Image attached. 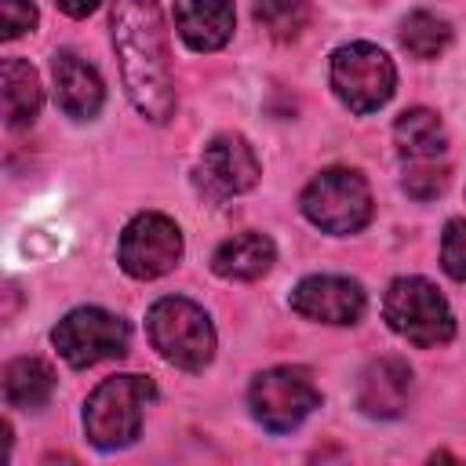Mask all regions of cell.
<instances>
[{
	"mask_svg": "<svg viewBox=\"0 0 466 466\" xmlns=\"http://www.w3.org/2000/svg\"><path fill=\"white\" fill-rule=\"evenodd\" d=\"M55 4H58V7H62L69 18H84V15H91V11H95L102 0H55Z\"/></svg>",
	"mask_w": 466,
	"mask_h": 466,
	"instance_id": "cb8c5ba5",
	"label": "cell"
},
{
	"mask_svg": "<svg viewBox=\"0 0 466 466\" xmlns=\"http://www.w3.org/2000/svg\"><path fill=\"white\" fill-rule=\"evenodd\" d=\"M116 258H120V269L135 280L164 277L182 258V233L167 215L142 211L124 226Z\"/></svg>",
	"mask_w": 466,
	"mask_h": 466,
	"instance_id": "9c48e42d",
	"label": "cell"
},
{
	"mask_svg": "<svg viewBox=\"0 0 466 466\" xmlns=\"http://www.w3.org/2000/svg\"><path fill=\"white\" fill-rule=\"evenodd\" d=\"M109 22L124 87L135 109L153 124H167L175 113V80L167 62V29L157 0H116Z\"/></svg>",
	"mask_w": 466,
	"mask_h": 466,
	"instance_id": "6da1fadb",
	"label": "cell"
},
{
	"mask_svg": "<svg viewBox=\"0 0 466 466\" xmlns=\"http://www.w3.org/2000/svg\"><path fill=\"white\" fill-rule=\"evenodd\" d=\"M255 22L273 40H295L313 22L309 0H255Z\"/></svg>",
	"mask_w": 466,
	"mask_h": 466,
	"instance_id": "d6986e66",
	"label": "cell"
},
{
	"mask_svg": "<svg viewBox=\"0 0 466 466\" xmlns=\"http://www.w3.org/2000/svg\"><path fill=\"white\" fill-rule=\"evenodd\" d=\"M411 397V368L400 357H379L364 368L357 404L371 419H397Z\"/></svg>",
	"mask_w": 466,
	"mask_h": 466,
	"instance_id": "7c38bea8",
	"label": "cell"
},
{
	"mask_svg": "<svg viewBox=\"0 0 466 466\" xmlns=\"http://www.w3.org/2000/svg\"><path fill=\"white\" fill-rule=\"evenodd\" d=\"M444 182H448V171L437 167V164H430V160H415V167L404 175V189H408L415 200L437 197V193L444 189Z\"/></svg>",
	"mask_w": 466,
	"mask_h": 466,
	"instance_id": "7402d4cb",
	"label": "cell"
},
{
	"mask_svg": "<svg viewBox=\"0 0 466 466\" xmlns=\"http://www.w3.org/2000/svg\"><path fill=\"white\" fill-rule=\"evenodd\" d=\"M317 404L320 390L302 368H269L248 390V408L269 433H291Z\"/></svg>",
	"mask_w": 466,
	"mask_h": 466,
	"instance_id": "52a82bcc",
	"label": "cell"
},
{
	"mask_svg": "<svg viewBox=\"0 0 466 466\" xmlns=\"http://www.w3.org/2000/svg\"><path fill=\"white\" fill-rule=\"evenodd\" d=\"M146 331L153 350L182 371H204V364L215 357V328L208 313L182 295L157 299L149 306Z\"/></svg>",
	"mask_w": 466,
	"mask_h": 466,
	"instance_id": "7a4b0ae2",
	"label": "cell"
},
{
	"mask_svg": "<svg viewBox=\"0 0 466 466\" xmlns=\"http://www.w3.org/2000/svg\"><path fill=\"white\" fill-rule=\"evenodd\" d=\"M277 251L266 233H237L222 240L211 255V269L226 280H255L273 266Z\"/></svg>",
	"mask_w": 466,
	"mask_h": 466,
	"instance_id": "9a60e30c",
	"label": "cell"
},
{
	"mask_svg": "<svg viewBox=\"0 0 466 466\" xmlns=\"http://www.w3.org/2000/svg\"><path fill=\"white\" fill-rule=\"evenodd\" d=\"M157 397L153 379L146 375H113L95 386L84 404V430L95 448H124L142 430V411Z\"/></svg>",
	"mask_w": 466,
	"mask_h": 466,
	"instance_id": "3957f363",
	"label": "cell"
},
{
	"mask_svg": "<svg viewBox=\"0 0 466 466\" xmlns=\"http://www.w3.org/2000/svg\"><path fill=\"white\" fill-rule=\"evenodd\" d=\"M400 44L415 58H437L451 44V29L444 18H437L430 11H411L400 25Z\"/></svg>",
	"mask_w": 466,
	"mask_h": 466,
	"instance_id": "ffe728a7",
	"label": "cell"
},
{
	"mask_svg": "<svg viewBox=\"0 0 466 466\" xmlns=\"http://www.w3.org/2000/svg\"><path fill=\"white\" fill-rule=\"evenodd\" d=\"M175 29L193 51H218L233 36V0H175Z\"/></svg>",
	"mask_w": 466,
	"mask_h": 466,
	"instance_id": "5bb4252c",
	"label": "cell"
},
{
	"mask_svg": "<svg viewBox=\"0 0 466 466\" xmlns=\"http://www.w3.org/2000/svg\"><path fill=\"white\" fill-rule=\"evenodd\" d=\"M55 393V371L40 357H18L4 368V400L11 408H40Z\"/></svg>",
	"mask_w": 466,
	"mask_h": 466,
	"instance_id": "ac0fdd59",
	"label": "cell"
},
{
	"mask_svg": "<svg viewBox=\"0 0 466 466\" xmlns=\"http://www.w3.org/2000/svg\"><path fill=\"white\" fill-rule=\"evenodd\" d=\"M51 73H55V102L66 116L73 120H91L102 102H106V87H102V76L95 73V66H87L80 55L73 51H58L55 62H51Z\"/></svg>",
	"mask_w": 466,
	"mask_h": 466,
	"instance_id": "4fadbf2b",
	"label": "cell"
},
{
	"mask_svg": "<svg viewBox=\"0 0 466 466\" xmlns=\"http://www.w3.org/2000/svg\"><path fill=\"white\" fill-rule=\"evenodd\" d=\"M386 324L404 335L411 346H441L455 335V317L448 309V299L422 277H397L382 299Z\"/></svg>",
	"mask_w": 466,
	"mask_h": 466,
	"instance_id": "277c9868",
	"label": "cell"
},
{
	"mask_svg": "<svg viewBox=\"0 0 466 466\" xmlns=\"http://www.w3.org/2000/svg\"><path fill=\"white\" fill-rule=\"evenodd\" d=\"M291 309L320 324H353L364 313V291L350 277H306L291 291Z\"/></svg>",
	"mask_w": 466,
	"mask_h": 466,
	"instance_id": "8fae6325",
	"label": "cell"
},
{
	"mask_svg": "<svg viewBox=\"0 0 466 466\" xmlns=\"http://www.w3.org/2000/svg\"><path fill=\"white\" fill-rule=\"evenodd\" d=\"M441 266L451 280H466V218H451L441 237Z\"/></svg>",
	"mask_w": 466,
	"mask_h": 466,
	"instance_id": "44dd1931",
	"label": "cell"
},
{
	"mask_svg": "<svg viewBox=\"0 0 466 466\" xmlns=\"http://www.w3.org/2000/svg\"><path fill=\"white\" fill-rule=\"evenodd\" d=\"M193 182L208 200L222 204L229 197L248 193L258 182V157L240 135H218L204 146Z\"/></svg>",
	"mask_w": 466,
	"mask_h": 466,
	"instance_id": "30bf717a",
	"label": "cell"
},
{
	"mask_svg": "<svg viewBox=\"0 0 466 466\" xmlns=\"http://www.w3.org/2000/svg\"><path fill=\"white\" fill-rule=\"evenodd\" d=\"M127 339H131L127 324L116 313H106L98 306H80V309L66 313L58 320V328L51 331L55 350L73 368H91L98 360L124 357L127 353Z\"/></svg>",
	"mask_w": 466,
	"mask_h": 466,
	"instance_id": "ba28073f",
	"label": "cell"
},
{
	"mask_svg": "<svg viewBox=\"0 0 466 466\" xmlns=\"http://www.w3.org/2000/svg\"><path fill=\"white\" fill-rule=\"evenodd\" d=\"M397 84V69L390 55L375 44H346L331 55V87L353 113H375L390 102Z\"/></svg>",
	"mask_w": 466,
	"mask_h": 466,
	"instance_id": "8992f818",
	"label": "cell"
},
{
	"mask_svg": "<svg viewBox=\"0 0 466 466\" xmlns=\"http://www.w3.org/2000/svg\"><path fill=\"white\" fill-rule=\"evenodd\" d=\"M36 25V7L29 0H0V36L15 40Z\"/></svg>",
	"mask_w": 466,
	"mask_h": 466,
	"instance_id": "603a6c76",
	"label": "cell"
},
{
	"mask_svg": "<svg viewBox=\"0 0 466 466\" xmlns=\"http://www.w3.org/2000/svg\"><path fill=\"white\" fill-rule=\"evenodd\" d=\"M0 84H4L0 91H4V120H7V127L33 124V116L40 113V102H44L36 69L29 62H22V58H4Z\"/></svg>",
	"mask_w": 466,
	"mask_h": 466,
	"instance_id": "2e32d148",
	"label": "cell"
},
{
	"mask_svg": "<svg viewBox=\"0 0 466 466\" xmlns=\"http://www.w3.org/2000/svg\"><path fill=\"white\" fill-rule=\"evenodd\" d=\"M393 142L408 160H437V153H444V146H448V135H444V124L433 109L415 106V109H404L397 116Z\"/></svg>",
	"mask_w": 466,
	"mask_h": 466,
	"instance_id": "e0dca14e",
	"label": "cell"
},
{
	"mask_svg": "<svg viewBox=\"0 0 466 466\" xmlns=\"http://www.w3.org/2000/svg\"><path fill=\"white\" fill-rule=\"evenodd\" d=\"M302 215L320 226L324 233H357L371 218V193L368 182L350 167L320 171L302 189Z\"/></svg>",
	"mask_w": 466,
	"mask_h": 466,
	"instance_id": "5b68a950",
	"label": "cell"
}]
</instances>
